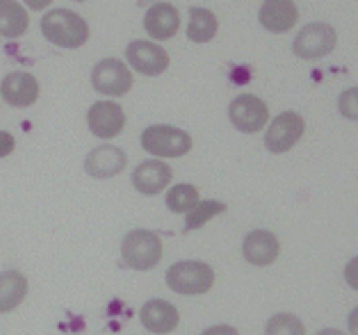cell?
<instances>
[{"label":"cell","instance_id":"obj_1","mask_svg":"<svg viewBox=\"0 0 358 335\" xmlns=\"http://www.w3.org/2000/svg\"><path fill=\"white\" fill-rule=\"evenodd\" d=\"M41 32L50 43L59 48H80L90 39V25L80 14L64 7L50 10L41 19Z\"/></svg>","mask_w":358,"mask_h":335},{"label":"cell","instance_id":"obj_2","mask_svg":"<svg viewBox=\"0 0 358 335\" xmlns=\"http://www.w3.org/2000/svg\"><path fill=\"white\" fill-rule=\"evenodd\" d=\"M121 255H124L126 267L135 271H151L162 260V240L153 231L135 228L126 233L121 242Z\"/></svg>","mask_w":358,"mask_h":335},{"label":"cell","instance_id":"obj_3","mask_svg":"<svg viewBox=\"0 0 358 335\" xmlns=\"http://www.w3.org/2000/svg\"><path fill=\"white\" fill-rule=\"evenodd\" d=\"M215 283V269L201 260H180L167 269V285L176 294H206Z\"/></svg>","mask_w":358,"mask_h":335},{"label":"cell","instance_id":"obj_4","mask_svg":"<svg viewBox=\"0 0 358 335\" xmlns=\"http://www.w3.org/2000/svg\"><path fill=\"white\" fill-rule=\"evenodd\" d=\"M139 142L146 153L155 157H182L192 148V137L176 126H148Z\"/></svg>","mask_w":358,"mask_h":335},{"label":"cell","instance_id":"obj_5","mask_svg":"<svg viewBox=\"0 0 358 335\" xmlns=\"http://www.w3.org/2000/svg\"><path fill=\"white\" fill-rule=\"evenodd\" d=\"M338 34L329 23H308L292 41V52L301 59H320L336 48Z\"/></svg>","mask_w":358,"mask_h":335},{"label":"cell","instance_id":"obj_6","mask_svg":"<svg viewBox=\"0 0 358 335\" xmlns=\"http://www.w3.org/2000/svg\"><path fill=\"white\" fill-rule=\"evenodd\" d=\"M92 85L94 90L103 96H124L133 87V73L126 66V62L117 57L101 59L99 64L92 69Z\"/></svg>","mask_w":358,"mask_h":335},{"label":"cell","instance_id":"obj_7","mask_svg":"<svg viewBox=\"0 0 358 335\" xmlns=\"http://www.w3.org/2000/svg\"><path fill=\"white\" fill-rule=\"evenodd\" d=\"M306 123L301 114H296L292 110L281 112L274 121L269 123V128L265 132V148L269 153H287L290 148L303 137Z\"/></svg>","mask_w":358,"mask_h":335},{"label":"cell","instance_id":"obj_8","mask_svg":"<svg viewBox=\"0 0 358 335\" xmlns=\"http://www.w3.org/2000/svg\"><path fill=\"white\" fill-rule=\"evenodd\" d=\"M229 119L240 132H260L269 121V108L263 99L253 94H242L229 105Z\"/></svg>","mask_w":358,"mask_h":335},{"label":"cell","instance_id":"obj_9","mask_svg":"<svg viewBox=\"0 0 358 335\" xmlns=\"http://www.w3.org/2000/svg\"><path fill=\"white\" fill-rule=\"evenodd\" d=\"M126 62L142 76H160L169 66V52L153 41L135 39L126 46Z\"/></svg>","mask_w":358,"mask_h":335},{"label":"cell","instance_id":"obj_10","mask_svg":"<svg viewBox=\"0 0 358 335\" xmlns=\"http://www.w3.org/2000/svg\"><path fill=\"white\" fill-rule=\"evenodd\" d=\"M87 126H90L92 135L101 139H112L121 135L126 126L124 108L115 101H99L94 103L90 112H87Z\"/></svg>","mask_w":358,"mask_h":335},{"label":"cell","instance_id":"obj_11","mask_svg":"<svg viewBox=\"0 0 358 335\" xmlns=\"http://www.w3.org/2000/svg\"><path fill=\"white\" fill-rule=\"evenodd\" d=\"M0 96L12 105V108H30L39 99V83L32 73L12 71L0 83Z\"/></svg>","mask_w":358,"mask_h":335},{"label":"cell","instance_id":"obj_12","mask_svg":"<svg viewBox=\"0 0 358 335\" xmlns=\"http://www.w3.org/2000/svg\"><path fill=\"white\" fill-rule=\"evenodd\" d=\"M139 320H142L144 329L155 335H167L178 329L180 315L178 308L164 301V299H148L139 311Z\"/></svg>","mask_w":358,"mask_h":335},{"label":"cell","instance_id":"obj_13","mask_svg":"<svg viewBox=\"0 0 358 335\" xmlns=\"http://www.w3.org/2000/svg\"><path fill=\"white\" fill-rule=\"evenodd\" d=\"M128 157L121 151L119 146H96L94 151L85 157V171L92 176V178H115L117 173L126 169Z\"/></svg>","mask_w":358,"mask_h":335},{"label":"cell","instance_id":"obj_14","mask_svg":"<svg viewBox=\"0 0 358 335\" xmlns=\"http://www.w3.org/2000/svg\"><path fill=\"white\" fill-rule=\"evenodd\" d=\"M278 253H281V244H278V237L272 231L260 228V231H251L244 237L242 255L253 267H267L278 258Z\"/></svg>","mask_w":358,"mask_h":335},{"label":"cell","instance_id":"obj_15","mask_svg":"<svg viewBox=\"0 0 358 335\" xmlns=\"http://www.w3.org/2000/svg\"><path fill=\"white\" fill-rule=\"evenodd\" d=\"M173 178V171L167 162L158 160H146V162H139L137 169L133 171V185L137 192L146 194V197H155L160 194L162 190H167V185Z\"/></svg>","mask_w":358,"mask_h":335},{"label":"cell","instance_id":"obj_16","mask_svg":"<svg viewBox=\"0 0 358 335\" xmlns=\"http://www.w3.org/2000/svg\"><path fill=\"white\" fill-rule=\"evenodd\" d=\"M296 19H299V10H296L294 0H265L258 12L260 25L276 34L292 30Z\"/></svg>","mask_w":358,"mask_h":335},{"label":"cell","instance_id":"obj_17","mask_svg":"<svg viewBox=\"0 0 358 335\" xmlns=\"http://www.w3.org/2000/svg\"><path fill=\"white\" fill-rule=\"evenodd\" d=\"M180 28V14L169 3H155L144 14V30L155 41H167Z\"/></svg>","mask_w":358,"mask_h":335},{"label":"cell","instance_id":"obj_18","mask_svg":"<svg viewBox=\"0 0 358 335\" xmlns=\"http://www.w3.org/2000/svg\"><path fill=\"white\" fill-rule=\"evenodd\" d=\"M28 297V278L21 271L7 269L0 274V313L16 311Z\"/></svg>","mask_w":358,"mask_h":335},{"label":"cell","instance_id":"obj_19","mask_svg":"<svg viewBox=\"0 0 358 335\" xmlns=\"http://www.w3.org/2000/svg\"><path fill=\"white\" fill-rule=\"evenodd\" d=\"M28 25L30 19L25 7H21L16 0H0V37L7 39L23 37Z\"/></svg>","mask_w":358,"mask_h":335},{"label":"cell","instance_id":"obj_20","mask_svg":"<svg viewBox=\"0 0 358 335\" xmlns=\"http://www.w3.org/2000/svg\"><path fill=\"white\" fill-rule=\"evenodd\" d=\"M220 28L215 12L206 10V7H189V25H187V37L194 43H208Z\"/></svg>","mask_w":358,"mask_h":335},{"label":"cell","instance_id":"obj_21","mask_svg":"<svg viewBox=\"0 0 358 335\" xmlns=\"http://www.w3.org/2000/svg\"><path fill=\"white\" fill-rule=\"evenodd\" d=\"M199 190L189 183L173 185L167 192V208L176 215H187L192 208L199 204Z\"/></svg>","mask_w":358,"mask_h":335},{"label":"cell","instance_id":"obj_22","mask_svg":"<svg viewBox=\"0 0 358 335\" xmlns=\"http://www.w3.org/2000/svg\"><path fill=\"white\" fill-rule=\"evenodd\" d=\"M224 210H226V204H222V201H199L185 217V233L206 226L213 217L222 215Z\"/></svg>","mask_w":358,"mask_h":335},{"label":"cell","instance_id":"obj_23","mask_svg":"<svg viewBox=\"0 0 358 335\" xmlns=\"http://www.w3.org/2000/svg\"><path fill=\"white\" fill-rule=\"evenodd\" d=\"M265 335H306V329L296 315L278 313L274 317H269V322L265 326Z\"/></svg>","mask_w":358,"mask_h":335},{"label":"cell","instance_id":"obj_24","mask_svg":"<svg viewBox=\"0 0 358 335\" xmlns=\"http://www.w3.org/2000/svg\"><path fill=\"white\" fill-rule=\"evenodd\" d=\"M338 108H340V114H343L345 119L358 121V87H349V90H345L343 94H340Z\"/></svg>","mask_w":358,"mask_h":335},{"label":"cell","instance_id":"obj_25","mask_svg":"<svg viewBox=\"0 0 358 335\" xmlns=\"http://www.w3.org/2000/svg\"><path fill=\"white\" fill-rule=\"evenodd\" d=\"M345 280H347L349 287L358 292V255L347 262V267H345Z\"/></svg>","mask_w":358,"mask_h":335},{"label":"cell","instance_id":"obj_26","mask_svg":"<svg viewBox=\"0 0 358 335\" xmlns=\"http://www.w3.org/2000/svg\"><path fill=\"white\" fill-rule=\"evenodd\" d=\"M14 146H16L14 135H10V132H5V130H0V160L10 155L14 151Z\"/></svg>","mask_w":358,"mask_h":335},{"label":"cell","instance_id":"obj_27","mask_svg":"<svg viewBox=\"0 0 358 335\" xmlns=\"http://www.w3.org/2000/svg\"><path fill=\"white\" fill-rule=\"evenodd\" d=\"M201 335H240L238 329H233L229 324H217V326H210V329H206Z\"/></svg>","mask_w":358,"mask_h":335},{"label":"cell","instance_id":"obj_28","mask_svg":"<svg viewBox=\"0 0 358 335\" xmlns=\"http://www.w3.org/2000/svg\"><path fill=\"white\" fill-rule=\"evenodd\" d=\"M347 329H349V335H358V308H354V311L349 313Z\"/></svg>","mask_w":358,"mask_h":335},{"label":"cell","instance_id":"obj_29","mask_svg":"<svg viewBox=\"0 0 358 335\" xmlns=\"http://www.w3.org/2000/svg\"><path fill=\"white\" fill-rule=\"evenodd\" d=\"M23 3L28 7H32V10H43V7H48L53 0H23Z\"/></svg>","mask_w":358,"mask_h":335},{"label":"cell","instance_id":"obj_30","mask_svg":"<svg viewBox=\"0 0 358 335\" xmlns=\"http://www.w3.org/2000/svg\"><path fill=\"white\" fill-rule=\"evenodd\" d=\"M317 335H345V333L338 331V329H324V331H320Z\"/></svg>","mask_w":358,"mask_h":335},{"label":"cell","instance_id":"obj_31","mask_svg":"<svg viewBox=\"0 0 358 335\" xmlns=\"http://www.w3.org/2000/svg\"><path fill=\"white\" fill-rule=\"evenodd\" d=\"M76 3H83V0H76Z\"/></svg>","mask_w":358,"mask_h":335}]
</instances>
